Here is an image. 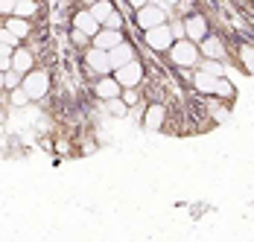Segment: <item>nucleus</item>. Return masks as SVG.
Wrapping results in <instances>:
<instances>
[{"mask_svg":"<svg viewBox=\"0 0 254 242\" xmlns=\"http://www.w3.org/2000/svg\"><path fill=\"white\" fill-rule=\"evenodd\" d=\"M164 56L170 59V64H173L176 70H193V67L199 64V59H202L199 44H196V41H190V38H176V41H173V47L167 50Z\"/></svg>","mask_w":254,"mask_h":242,"instance_id":"nucleus-1","label":"nucleus"},{"mask_svg":"<svg viewBox=\"0 0 254 242\" xmlns=\"http://www.w3.org/2000/svg\"><path fill=\"white\" fill-rule=\"evenodd\" d=\"M24 91L29 94V99L32 102H38V99H44L47 94H50V88H53V82H50V73L47 70H41V67H32L29 73H24Z\"/></svg>","mask_w":254,"mask_h":242,"instance_id":"nucleus-2","label":"nucleus"},{"mask_svg":"<svg viewBox=\"0 0 254 242\" xmlns=\"http://www.w3.org/2000/svg\"><path fill=\"white\" fill-rule=\"evenodd\" d=\"M111 76L117 79V85H120V88H140V85L146 82V67H143V61L131 59V61L123 64V67H114Z\"/></svg>","mask_w":254,"mask_h":242,"instance_id":"nucleus-3","label":"nucleus"},{"mask_svg":"<svg viewBox=\"0 0 254 242\" xmlns=\"http://www.w3.org/2000/svg\"><path fill=\"white\" fill-rule=\"evenodd\" d=\"M173 41H176V35H173V26L170 24H158L152 29H143V44L152 53H167L173 47Z\"/></svg>","mask_w":254,"mask_h":242,"instance_id":"nucleus-4","label":"nucleus"},{"mask_svg":"<svg viewBox=\"0 0 254 242\" xmlns=\"http://www.w3.org/2000/svg\"><path fill=\"white\" fill-rule=\"evenodd\" d=\"M170 21V12L164 9V3H146L140 9H134V24L140 29H152L158 24H167Z\"/></svg>","mask_w":254,"mask_h":242,"instance_id":"nucleus-5","label":"nucleus"},{"mask_svg":"<svg viewBox=\"0 0 254 242\" xmlns=\"http://www.w3.org/2000/svg\"><path fill=\"white\" fill-rule=\"evenodd\" d=\"M199 53L202 59H216V61H231V50L228 41L219 35V32H207L202 41H199Z\"/></svg>","mask_w":254,"mask_h":242,"instance_id":"nucleus-6","label":"nucleus"},{"mask_svg":"<svg viewBox=\"0 0 254 242\" xmlns=\"http://www.w3.org/2000/svg\"><path fill=\"white\" fill-rule=\"evenodd\" d=\"M82 64H85V70L94 73V76H105V73H111V59H108V50H100V47H85L82 53Z\"/></svg>","mask_w":254,"mask_h":242,"instance_id":"nucleus-7","label":"nucleus"},{"mask_svg":"<svg viewBox=\"0 0 254 242\" xmlns=\"http://www.w3.org/2000/svg\"><path fill=\"white\" fill-rule=\"evenodd\" d=\"M178 21H181V29H184V38H190V41H196V44L210 32V24H207V18H204L202 12H190V15L178 18Z\"/></svg>","mask_w":254,"mask_h":242,"instance_id":"nucleus-8","label":"nucleus"},{"mask_svg":"<svg viewBox=\"0 0 254 242\" xmlns=\"http://www.w3.org/2000/svg\"><path fill=\"white\" fill-rule=\"evenodd\" d=\"M167 114H170V108H167V102H164V99L149 102V105L143 108V128H149V131L164 128V125H167Z\"/></svg>","mask_w":254,"mask_h":242,"instance_id":"nucleus-9","label":"nucleus"},{"mask_svg":"<svg viewBox=\"0 0 254 242\" xmlns=\"http://www.w3.org/2000/svg\"><path fill=\"white\" fill-rule=\"evenodd\" d=\"M120 91H123V88L117 85V79H114L111 73H105V76H97V79H94V97L100 99V102L120 97Z\"/></svg>","mask_w":254,"mask_h":242,"instance_id":"nucleus-10","label":"nucleus"},{"mask_svg":"<svg viewBox=\"0 0 254 242\" xmlns=\"http://www.w3.org/2000/svg\"><path fill=\"white\" fill-rule=\"evenodd\" d=\"M108 59H111V70H114V67H123V64H128L131 59H137V47H134L128 38H123L117 47L108 50Z\"/></svg>","mask_w":254,"mask_h":242,"instance_id":"nucleus-11","label":"nucleus"},{"mask_svg":"<svg viewBox=\"0 0 254 242\" xmlns=\"http://www.w3.org/2000/svg\"><path fill=\"white\" fill-rule=\"evenodd\" d=\"M213 85H216V76L193 67V76H190V88L199 94V97H213Z\"/></svg>","mask_w":254,"mask_h":242,"instance_id":"nucleus-12","label":"nucleus"},{"mask_svg":"<svg viewBox=\"0 0 254 242\" xmlns=\"http://www.w3.org/2000/svg\"><path fill=\"white\" fill-rule=\"evenodd\" d=\"M32 67H35V53H32V50L24 47V44L12 50V70H18L24 76V73H29Z\"/></svg>","mask_w":254,"mask_h":242,"instance_id":"nucleus-13","label":"nucleus"},{"mask_svg":"<svg viewBox=\"0 0 254 242\" xmlns=\"http://www.w3.org/2000/svg\"><path fill=\"white\" fill-rule=\"evenodd\" d=\"M123 38H126V35H123V29H108V26H100V32L91 38V44H94V47H100V50H111V47H117Z\"/></svg>","mask_w":254,"mask_h":242,"instance_id":"nucleus-14","label":"nucleus"},{"mask_svg":"<svg viewBox=\"0 0 254 242\" xmlns=\"http://www.w3.org/2000/svg\"><path fill=\"white\" fill-rule=\"evenodd\" d=\"M73 26H76V29H82V32H88V35L94 38V35L100 32V26H102V24L97 21V18H94V15H91V9L85 6V9H79L76 15H73Z\"/></svg>","mask_w":254,"mask_h":242,"instance_id":"nucleus-15","label":"nucleus"},{"mask_svg":"<svg viewBox=\"0 0 254 242\" xmlns=\"http://www.w3.org/2000/svg\"><path fill=\"white\" fill-rule=\"evenodd\" d=\"M237 64L243 67V73L246 76H254V44H249V41H240L237 44Z\"/></svg>","mask_w":254,"mask_h":242,"instance_id":"nucleus-16","label":"nucleus"},{"mask_svg":"<svg viewBox=\"0 0 254 242\" xmlns=\"http://www.w3.org/2000/svg\"><path fill=\"white\" fill-rule=\"evenodd\" d=\"M3 26H6L9 32H15L21 41H26V38L32 35V24H29V18H21V15H9Z\"/></svg>","mask_w":254,"mask_h":242,"instance_id":"nucleus-17","label":"nucleus"},{"mask_svg":"<svg viewBox=\"0 0 254 242\" xmlns=\"http://www.w3.org/2000/svg\"><path fill=\"white\" fill-rule=\"evenodd\" d=\"M237 94V88H234V82H231L228 76H216V85H213V97L222 99V102H231Z\"/></svg>","mask_w":254,"mask_h":242,"instance_id":"nucleus-18","label":"nucleus"},{"mask_svg":"<svg viewBox=\"0 0 254 242\" xmlns=\"http://www.w3.org/2000/svg\"><path fill=\"white\" fill-rule=\"evenodd\" d=\"M105 111H108L111 117H117V120H123V117H126V114L131 111V108H128V105H126V102H123L120 97H114V99H105Z\"/></svg>","mask_w":254,"mask_h":242,"instance_id":"nucleus-19","label":"nucleus"},{"mask_svg":"<svg viewBox=\"0 0 254 242\" xmlns=\"http://www.w3.org/2000/svg\"><path fill=\"white\" fill-rule=\"evenodd\" d=\"M196 67L204 73H210V76H225V61H216V59H199Z\"/></svg>","mask_w":254,"mask_h":242,"instance_id":"nucleus-20","label":"nucleus"},{"mask_svg":"<svg viewBox=\"0 0 254 242\" xmlns=\"http://www.w3.org/2000/svg\"><path fill=\"white\" fill-rule=\"evenodd\" d=\"M6 94H9V99H6V102H9L12 108H26V105L32 102V99H29V94L24 91V85H21V88H15V91H6Z\"/></svg>","mask_w":254,"mask_h":242,"instance_id":"nucleus-21","label":"nucleus"},{"mask_svg":"<svg viewBox=\"0 0 254 242\" xmlns=\"http://www.w3.org/2000/svg\"><path fill=\"white\" fill-rule=\"evenodd\" d=\"M88 9H91V15L102 24V21L114 12V3H111V0H97V3H94V6H88Z\"/></svg>","mask_w":254,"mask_h":242,"instance_id":"nucleus-22","label":"nucleus"},{"mask_svg":"<svg viewBox=\"0 0 254 242\" xmlns=\"http://www.w3.org/2000/svg\"><path fill=\"white\" fill-rule=\"evenodd\" d=\"M21 82H24V76L18 70L9 67V70L3 73V91H15V88H21Z\"/></svg>","mask_w":254,"mask_h":242,"instance_id":"nucleus-23","label":"nucleus"},{"mask_svg":"<svg viewBox=\"0 0 254 242\" xmlns=\"http://www.w3.org/2000/svg\"><path fill=\"white\" fill-rule=\"evenodd\" d=\"M140 97H143L140 88H123V91H120V99L126 102L128 108H137V105H140Z\"/></svg>","mask_w":254,"mask_h":242,"instance_id":"nucleus-24","label":"nucleus"},{"mask_svg":"<svg viewBox=\"0 0 254 242\" xmlns=\"http://www.w3.org/2000/svg\"><path fill=\"white\" fill-rule=\"evenodd\" d=\"M173 9H176V18H184V15H190V12H199V3H196V0H178Z\"/></svg>","mask_w":254,"mask_h":242,"instance_id":"nucleus-25","label":"nucleus"},{"mask_svg":"<svg viewBox=\"0 0 254 242\" xmlns=\"http://www.w3.org/2000/svg\"><path fill=\"white\" fill-rule=\"evenodd\" d=\"M9 67H12V47L0 41V70L6 73V70H9Z\"/></svg>","mask_w":254,"mask_h":242,"instance_id":"nucleus-26","label":"nucleus"},{"mask_svg":"<svg viewBox=\"0 0 254 242\" xmlns=\"http://www.w3.org/2000/svg\"><path fill=\"white\" fill-rule=\"evenodd\" d=\"M70 41H73L76 47H91V35H88V32H82V29H76V26L70 29Z\"/></svg>","mask_w":254,"mask_h":242,"instance_id":"nucleus-27","label":"nucleus"},{"mask_svg":"<svg viewBox=\"0 0 254 242\" xmlns=\"http://www.w3.org/2000/svg\"><path fill=\"white\" fill-rule=\"evenodd\" d=\"M102 26H108V29H123V26H126V21H123V15L114 9V12H111L105 21H102Z\"/></svg>","mask_w":254,"mask_h":242,"instance_id":"nucleus-28","label":"nucleus"},{"mask_svg":"<svg viewBox=\"0 0 254 242\" xmlns=\"http://www.w3.org/2000/svg\"><path fill=\"white\" fill-rule=\"evenodd\" d=\"M0 41H3V44H9L12 50H15V47H21V38H18L15 32H9L6 26H0Z\"/></svg>","mask_w":254,"mask_h":242,"instance_id":"nucleus-29","label":"nucleus"},{"mask_svg":"<svg viewBox=\"0 0 254 242\" xmlns=\"http://www.w3.org/2000/svg\"><path fill=\"white\" fill-rule=\"evenodd\" d=\"M15 6H18V0H0V15L9 18V15L15 12Z\"/></svg>","mask_w":254,"mask_h":242,"instance_id":"nucleus-30","label":"nucleus"},{"mask_svg":"<svg viewBox=\"0 0 254 242\" xmlns=\"http://www.w3.org/2000/svg\"><path fill=\"white\" fill-rule=\"evenodd\" d=\"M56 152H59V155H70V143H67V140H59V143H56Z\"/></svg>","mask_w":254,"mask_h":242,"instance_id":"nucleus-31","label":"nucleus"},{"mask_svg":"<svg viewBox=\"0 0 254 242\" xmlns=\"http://www.w3.org/2000/svg\"><path fill=\"white\" fill-rule=\"evenodd\" d=\"M128 3V9H131V12H134V9H140V6H146V3H149V0H126Z\"/></svg>","mask_w":254,"mask_h":242,"instance_id":"nucleus-32","label":"nucleus"},{"mask_svg":"<svg viewBox=\"0 0 254 242\" xmlns=\"http://www.w3.org/2000/svg\"><path fill=\"white\" fill-rule=\"evenodd\" d=\"M161 3H164V6H167V9H173V6H176L178 0H161Z\"/></svg>","mask_w":254,"mask_h":242,"instance_id":"nucleus-33","label":"nucleus"},{"mask_svg":"<svg viewBox=\"0 0 254 242\" xmlns=\"http://www.w3.org/2000/svg\"><path fill=\"white\" fill-rule=\"evenodd\" d=\"M79 3H82V6H94L97 0H79Z\"/></svg>","mask_w":254,"mask_h":242,"instance_id":"nucleus-34","label":"nucleus"},{"mask_svg":"<svg viewBox=\"0 0 254 242\" xmlns=\"http://www.w3.org/2000/svg\"><path fill=\"white\" fill-rule=\"evenodd\" d=\"M0 122H6V111L3 108H0Z\"/></svg>","mask_w":254,"mask_h":242,"instance_id":"nucleus-35","label":"nucleus"},{"mask_svg":"<svg viewBox=\"0 0 254 242\" xmlns=\"http://www.w3.org/2000/svg\"><path fill=\"white\" fill-rule=\"evenodd\" d=\"M0 91H3V70H0Z\"/></svg>","mask_w":254,"mask_h":242,"instance_id":"nucleus-36","label":"nucleus"}]
</instances>
